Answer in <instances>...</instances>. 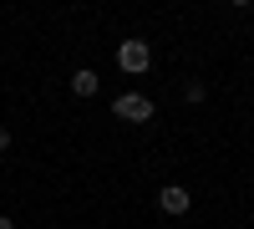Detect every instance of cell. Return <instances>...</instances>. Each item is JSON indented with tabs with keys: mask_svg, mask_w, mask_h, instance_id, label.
I'll return each mask as SVG.
<instances>
[{
	"mask_svg": "<svg viewBox=\"0 0 254 229\" xmlns=\"http://www.w3.org/2000/svg\"><path fill=\"white\" fill-rule=\"evenodd\" d=\"M97 87H102V81H97L92 67H81V72L71 76V92H76V97H97Z\"/></svg>",
	"mask_w": 254,
	"mask_h": 229,
	"instance_id": "cell-4",
	"label": "cell"
},
{
	"mask_svg": "<svg viewBox=\"0 0 254 229\" xmlns=\"http://www.w3.org/2000/svg\"><path fill=\"white\" fill-rule=\"evenodd\" d=\"M0 229H15V219H5V214H0Z\"/></svg>",
	"mask_w": 254,
	"mask_h": 229,
	"instance_id": "cell-7",
	"label": "cell"
},
{
	"mask_svg": "<svg viewBox=\"0 0 254 229\" xmlns=\"http://www.w3.org/2000/svg\"><path fill=\"white\" fill-rule=\"evenodd\" d=\"M10 148V128H0V153H5Z\"/></svg>",
	"mask_w": 254,
	"mask_h": 229,
	"instance_id": "cell-6",
	"label": "cell"
},
{
	"mask_svg": "<svg viewBox=\"0 0 254 229\" xmlns=\"http://www.w3.org/2000/svg\"><path fill=\"white\" fill-rule=\"evenodd\" d=\"M112 117L122 122H153V97H142V92H122L112 102Z\"/></svg>",
	"mask_w": 254,
	"mask_h": 229,
	"instance_id": "cell-1",
	"label": "cell"
},
{
	"mask_svg": "<svg viewBox=\"0 0 254 229\" xmlns=\"http://www.w3.org/2000/svg\"><path fill=\"white\" fill-rule=\"evenodd\" d=\"M117 67L142 76L147 67H153V46H147V41H122V46H117Z\"/></svg>",
	"mask_w": 254,
	"mask_h": 229,
	"instance_id": "cell-2",
	"label": "cell"
},
{
	"mask_svg": "<svg viewBox=\"0 0 254 229\" xmlns=\"http://www.w3.org/2000/svg\"><path fill=\"white\" fill-rule=\"evenodd\" d=\"M158 209H163L168 219H178V214H188V209H193V199H188V189H178V183H168V189L158 194Z\"/></svg>",
	"mask_w": 254,
	"mask_h": 229,
	"instance_id": "cell-3",
	"label": "cell"
},
{
	"mask_svg": "<svg viewBox=\"0 0 254 229\" xmlns=\"http://www.w3.org/2000/svg\"><path fill=\"white\" fill-rule=\"evenodd\" d=\"M203 97H208V87H203V81H188V87H183V102H193V107H198Z\"/></svg>",
	"mask_w": 254,
	"mask_h": 229,
	"instance_id": "cell-5",
	"label": "cell"
}]
</instances>
